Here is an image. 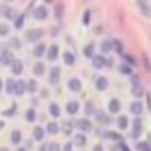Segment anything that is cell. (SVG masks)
Here are the masks:
<instances>
[{"label":"cell","mask_w":151,"mask_h":151,"mask_svg":"<svg viewBox=\"0 0 151 151\" xmlns=\"http://www.w3.org/2000/svg\"><path fill=\"white\" fill-rule=\"evenodd\" d=\"M18 151H25V149H24V147H20V149H18Z\"/></svg>","instance_id":"obj_54"},{"label":"cell","mask_w":151,"mask_h":151,"mask_svg":"<svg viewBox=\"0 0 151 151\" xmlns=\"http://www.w3.org/2000/svg\"><path fill=\"white\" fill-rule=\"evenodd\" d=\"M22 70H24V65H22V61L14 60V61H13V65H11V72H13L14 76H20V74H22Z\"/></svg>","instance_id":"obj_11"},{"label":"cell","mask_w":151,"mask_h":151,"mask_svg":"<svg viewBox=\"0 0 151 151\" xmlns=\"http://www.w3.org/2000/svg\"><path fill=\"white\" fill-rule=\"evenodd\" d=\"M2 86H4V83H2V79H0V90H2Z\"/></svg>","instance_id":"obj_53"},{"label":"cell","mask_w":151,"mask_h":151,"mask_svg":"<svg viewBox=\"0 0 151 151\" xmlns=\"http://www.w3.org/2000/svg\"><path fill=\"white\" fill-rule=\"evenodd\" d=\"M124 60H126V63L131 67V65H135V60H133V56H124Z\"/></svg>","instance_id":"obj_44"},{"label":"cell","mask_w":151,"mask_h":151,"mask_svg":"<svg viewBox=\"0 0 151 151\" xmlns=\"http://www.w3.org/2000/svg\"><path fill=\"white\" fill-rule=\"evenodd\" d=\"M14 20H16V22H14V27H16V29H22V27H24V16H22V14H18Z\"/></svg>","instance_id":"obj_36"},{"label":"cell","mask_w":151,"mask_h":151,"mask_svg":"<svg viewBox=\"0 0 151 151\" xmlns=\"http://www.w3.org/2000/svg\"><path fill=\"white\" fill-rule=\"evenodd\" d=\"M32 16L36 18V20H45V18L49 16V11H47L43 6H40V7H36V9L32 11Z\"/></svg>","instance_id":"obj_3"},{"label":"cell","mask_w":151,"mask_h":151,"mask_svg":"<svg viewBox=\"0 0 151 151\" xmlns=\"http://www.w3.org/2000/svg\"><path fill=\"white\" fill-rule=\"evenodd\" d=\"M9 34V27L6 24H0V36H7Z\"/></svg>","instance_id":"obj_40"},{"label":"cell","mask_w":151,"mask_h":151,"mask_svg":"<svg viewBox=\"0 0 151 151\" xmlns=\"http://www.w3.org/2000/svg\"><path fill=\"white\" fill-rule=\"evenodd\" d=\"M0 11H2V14H4L6 18H9V20H14V18L18 16V14H16V11H14V9H11V7H2Z\"/></svg>","instance_id":"obj_15"},{"label":"cell","mask_w":151,"mask_h":151,"mask_svg":"<svg viewBox=\"0 0 151 151\" xmlns=\"http://www.w3.org/2000/svg\"><path fill=\"white\" fill-rule=\"evenodd\" d=\"M56 18H61L63 16V4H58V6H56Z\"/></svg>","instance_id":"obj_39"},{"label":"cell","mask_w":151,"mask_h":151,"mask_svg":"<svg viewBox=\"0 0 151 151\" xmlns=\"http://www.w3.org/2000/svg\"><path fill=\"white\" fill-rule=\"evenodd\" d=\"M74 144L79 146V147H83V146L86 144V135H76V137H74Z\"/></svg>","instance_id":"obj_23"},{"label":"cell","mask_w":151,"mask_h":151,"mask_svg":"<svg viewBox=\"0 0 151 151\" xmlns=\"http://www.w3.org/2000/svg\"><path fill=\"white\" fill-rule=\"evenodd\" d=\"M43 135H45L43 128H42V126H36V128H34V131H32V137H34V140H43Z\"/></svg>","instance_id":"obj_17"},{"label":"cell","mask_w":151,"mask_h":151,"mask_svg":"<svg viewBox=\"0 0 151 151\" xmlns=\"http://www.w3.org/2000/svg\"><path fill=\"white\" fill-rule=\"evenodd\" d=\"M7 2H11V0H7Z\"/></svg>","instance_id":"obj_56"},{"label":"cell","mask_w":151,"mask_h":151,"mask_svg":"<svg viewBox=\"0 0 151 151\" xmlns=\"http://www.w3.org/2000/svg\"><path fill=\"white\" fill-rule=\"evenodd\" d=\"M108 110H110L111 113H117V111L121 110V103H119L117 99H111V101H110V104H108Z\"/></svg>","instance_id":"obj_19"},{"label":"cell","mask_w":151,"mask_h":151,"mask_svg":"<svg viewBox=\"0 0 151 151\" xmlns=\"http://www.w3.org/2000/svg\"><path fill=\"white\" fill-rule=\"evenodd\" d=\"M49 110H50V115H52V117H60V113H61V110H60V106L56 104V103H52Z\"/></svg>","instance_id":"obj_26"},{"label":"cell","mask_w":151,"mask_h":151,"mask_svg":"<svg viewBox=\"0 0 151 151\" xmlns=\"http://www.w3.org/2000/svg\"><path fill=\"white\" fill-rule=\"evenodd\" d=\"M60 76H61V70L54 67V68L50 70V74H49V83H50V85H58V83H60Z\"/></svg>","instance_id":"obj_4"},{"label":"cell","mask_w":151,"mask_h":151,"mask_svg":"<svg viewBox=\"0 0 151 151\" xmlns=\"http://www.w3.org/2000/svg\"><path fill=\"white\" fill-rule=\"evenodd\" d=\"M128 124H129V122H128V117L121 115V117L117 119V126H119L121 129H126V128H128Z\"/></svg>","instance_id":"obj_28"},{"label":"cell","mask_w":151,"mask_h":151,"mask_svg":"<svg viewBox=\"0 0 151 151\" xmlns=\"http://www.w3.org/2000/svg\"><path fill=\"white\" fill-rule=\"evenodd\" d=\"M25 92H27L25 83L24 81H16V86H14V93H16V96H24Z\"/></svg>","instance_id":"obj_16"},{"label":"cell","mask_w":151,"mask_h":151,"mask_svg":"<svg viewBox=\"0 0 151 151\" xmlns=\"http://www.w3.org/2000/svg\"><path fill=\"white\" fill-rule=\"evenodd\" d=\"M93 49H96V45H93V43H88V45L83 49V54L86 56V58H93Z\"/></svg>","instance_id":"obj_22"},{"label":"cell","mask_w":151,"mask_h":151,"mask_svg":"<svg viewBox=\"0 0 151 151\" xmlns=\"http://www.w3.org/2000/svg\"><path fill=\"white\" fill-rule=\"evenodd\" d=\"M111 49H115L117 52H121V54H122L124 45H122V42H121V40H115V42H111Z\"/></svg>","instance_id":"obj_31"},{"label":"cell","mask_w":151,"mask_h":151,"mask_svg":"<svg viewBox=\"0 0 151 151\" xmlns=\"http://www.w3.org/2000/svg\"><path fill=\"white\" fill-rule=\"evenodd\" d=\"M139 6H140V11H142L144 14H149V7L146 6V2H142V0H139Z\"/></svg>","instance_id":"obj_41"},{"label":"cell","mask_w":151,"mask_h":151,"mask_svg":"<svg viewBox=\"0 0 151 151\" xmlns=\"http://www.w3.org/2000/svg\"><path fill=\"white\" fill-rule=\"evenodd\" d=\"M68 88H70L72 92H79V90H81V81H79L78 78H70V79H68Z\"/></svg>","instance_id":"obj_10"},{"label":"cell","mask_w":151,"mask_h":151,"mask_svg":"<svg viewBox=\"0 0 151 151\" xmlns=\"http://www.w3.org/2000/svg\"><path fill=\"white\" fill-rule=\"evenodd\" d=\"M83 24H85V25L90 24V11H85V13H83Z\"/></svg>","instance_id":"obj_43"},{"label":"cell","mask_w":151,"mask_h":151,"mask_svg":"<svg viewBox=\"0 0 151 151\" xmlns=\"http://www.w3.org/2000/svg\"><path fill=\"white\" fill-rule=\"evenodd\" d=\"M9 45H11L13 49H20V47H22V43H20V40H18V38H11Z\"/></svg>","instance_id":"obj_38"},{"label":"cell","mask_w":151,"mask_h":151,"mask_svg":"<svg viewBox=\"0 0 151 151\" xmlns=\"http://www.w3.org/2000/svg\"><path fill=\"white\" fill-rule=\"evenodd\" d=\"M78 110H79V103H78V101H70V103L67 104V111L70 113V115H74Z\"/></svg>","instance_id":"obj_20"},{"label":"cell","mask_w":151,"mask_h":151,"mask_svg":"<svg viewBox=\"0 0 151 151\" xmlns=\"http://www.w3.org/2000/svg\"><path fill=\"white\" fill-rule=\"evenodd\" d=\"M47 131H49L50 135H56V133L60 131V126H58V122H49V124H47Z\"/></svg>","instance_id":"obj_24"},{"label":"cell","mask_w":151,"mask_h":151,"mask_svg":"<svg viewBox=\"0 0 151 151\" xmlns=\"http://www.w3.org/2000/svg\"><path fill=\"white\" fill-rule=\"evenodd\" d=\"M0 151H9V149L7 147H0Z\"/></svg>","instance_id":"obj_52"},{"label":"cell","mask_w":151,"mask_h":151,"mask_svg":"<svg viewBox=\"0 0 151 151\" xmlns=\"http://www.w3.org/2000/svg\"><path fill=\"white\" fill-rule=\"evenodd\" d=\"M85 113H86V115H92V113H96L93 103H86V104H85Z\"/></svg>","instance_id":"obj_34"},{"label":"cell","mask_w":151,"mask_h":151,"mask_svg":"<svg viewBox=\"0 0 151 151\" xmlns=\"http://www.w3.org/2000/svg\"><path fill=\"white\" fill-rule=\"evenodd\" d=\"M42 36H43V31H42V29H31V31H27V34H25V40L31 42V43H34V42L40 40Z\"/></svg>","instance_id":"obj_1"},{"label":"cell","mask_w":151,"mask_h":151,"mask_svg":"<svg viewBox=\"0 0 151 151\" xmlns=\"http://www.w3.org/2000/svg\"><path fill=\"white\" fill-rule=\"evenodd\" d=\"M0 63H2V61H0Z\"/></svg>","instance_id":"obj_57"},{"label":"cell","mask_w":151,"mask_h":151,"mask_svg":"<svg viewBox=\"0 0 151 151\" xmlns=\"http://www.w3.org/2000/svg\"><path fill=\"white\" fill-rule=\"evenodd\" d=\"M137 149H139V151H151V146H149L147 142H139V144H137Z\"/></svg>","instance_id":"obj_37"},{"label":"cell","mask_w":151,"mask_h":151,"mask_svg":"<svg viewBox=\"0 0 151 151\" xmlns=\"http://www.w3.org/2000/svg\"><path fill=\"white\" fill-rule=\"evenodd\" d=\"M63 151H72V144H65V147H63Z\"/></svg>","instance_id":"obj_49"},{"label":"cell","mask_w":151,"mask_h":151,"mask_svg":"<svg viewBox=\"0 0 151 151\" xmlns=\"http://www.w3.org/2000/svg\"><path fill=\"white\" fill-rule=\"evenodd\" d=\"M40 151H49V144H42L40 146Z\"/></svg>","instance_id":"obj_48"},{"label":"cell","mask_w":151,"mask_h":151,"mask_svg":"<svg viewBox=\"0 0 151 151\" xmlns=\"http://www.w3.org/2000/svg\"><path fill=\"white\" fill-rule=\"evenodd\" d=\"M131 93H133L135 97H142L144 96V86L139 85V83H135L133 86H131Z\"/></svg>","instance_id":"obj_14"},{"label":"cell","mask_w":151,"mask_h":151,"mask_svg":"<svg viewBox=\"0 0 151 151\" xmlns=\"http://www.w3.org/2000/svg\"><path fill=\"white\" fill-rule=\"evenodd\" d=\"M20 140H22V133L20 131H13L11 133V142L13 144H20Z\"/></svg>","instance_id":"obj_30"},{"label":"cell","mask_w":151,"mask_h":151,"mask_svg":"<svg viewBox=\"0 0 151 151\" xmlns=\"http://www.w3.org/2000/svg\"><path fill=\"white\" fill-rule=\"evenodd\" d=\"M119 147H121V149H122V151H131V149H129V147H128V146H126V144H119Z\"/></svg>","instance_id":"obj_47"},{"label":"cell","mask_w":151,"mask_h":151,"mask_svg":"<svg viewBox=\"0 0 151 151\" xmlns=\"http://www.w3.org/2000/svg\"><path fill=\"white\" fill-rule=\"evenodd\" d=\"M93 151H103V147L101 146H96V147H93Z\"/></svg>","instance_id":"obj_50"},{"label":"cell","mask_w":151,"mask_h":151,"mask_svg":"<svg viewBox=\"0 0 151 151\" xmlns=\"http://www.w3.org/2000/svg\"><path fill=\"white\" fill-rule=\"evenodd\" d=\"M140 131H142V119L137 117V119H133V135H131V137L137 139L140 135Z\"/></svg>","instance_id":"obj_9"},{"label":"cell","mask_w":151,"mask_h":151,"mask_svg":"<svg viewBox=\"0 0 151 151\" xmlns=\"http://www.w3.org/2000/svg\"><path fill=\"white\" fill-rule=\"evenodd\" d=\"M72 128H74V124H72L70 121H65V122L61 124V128H60V129L63 131L65 135H70V133H72Z\"/></svg>","instance_id":"obj_21"},{"label":"cell","mask_w":151,"mask_h":151,"mask_svg":"<svg viewBox=\"0 0 151 151\" xmlns=\"http://www.w3.org/2000/svg\"><path fill=\"white\" fill-rule=\"evenodd\" d=\"M119 70H121L122 74H128V76L131 74V67H128V65H121V67H119Z\"/></svg>","instance_id":"obj_42"},{"label":"cell","mask_w":151,"mask_h":151,"mask_svg":"<svg viewBox=\"0 0 151 151\" xmlns=\"http://www.w3.org/2000/svg\"><path fill=\"white\" fill-rule=\"evenodd\" d=\"M0 61H2L4 65H13L14 56L11 54V50H9V49H4V50H2V54H0Z\"/></svg>","instance_id":"obj_2"},{"label":"cell","mask_w":151,"mask_h":151,"mask_svg":"<svg viewBox=\"0 0 151 151\" xmlns=\"http://www.w3.org/2000/svg\"><path fill=\"white\" fill-rule=\"evenodd\" d=\"M96 86H97V90H101V92L106 90V88H108V79H106V78H97V79H96Z\"/></svg>","instance_id":"obj_18"},{"label":"cell","mask_w":151,"mask_h":151,"mask_svg":"<svg viewBox=\"0 0 151 151\" xmlns=\"http://www.w3.org/2000/svg\"><path fill=\"white\" fill-rule=\"evenodd\" d=\"M58 54H60V50H58V45H50V47H49V50H47V56H49V60H50V61H54L56 58H58Z\"/></svg>","instance_id":"obj_13"},{"label":"cell","mask_w":151,"mask_h":151,"mask_svg":"<svg viewBox=\"0 0 151 151\" xmlns=\"http://www.w3.org/2000/svg\"><path fill=\"white\" fill-rule=\"evenodd\" d=\"M25 88H27V92H29V93H34V92H36V88H38V85H36V81H34V79H31V81H27V83H25Z\"/></svg>","instance_id":"obj_27"},{"label":"cell","mask_w":151,"mask_h":151,"mask_svg":"<svg viewBox=\"0 0 151 151\" xmlns=\"http://www.w3.org/2000/svg\"><path fill=\"white\" fill-rule=\"evenodd\" d=\"M96 119H97L99 124H110V122H111V119L108 117V113H104V111H97V110H96Z\"/></svg>","instance_id":"obj_8"},{"label":"cell","mask_w":151,"mask_h":151,"mask_svg":"<svg viewBox=\"0 0 151 151\" xmlns=\"http://www.w3.org/2000/svg\"><path fill=\"white\" fill-rule=\"evenodd\" d=\"M76 126H78L81 131H85V133H88V131H92V122L88 119H79L78 122H76Z\"/></svg>","instance_id":"obj_5"},{"label":"cell","mask_w":151,"mask_h":151,"mask_svg":"<svg viewBox=\"0 0 151 151\" xmlns=\"http://www.w3.org/2000/svg\"><path fill=\"white\" fill-rule=\"evenodd\" d=\"M13 113H16V106H13L11 110H7V111H4V115H13Z\"/></svg>","instance_id":"obj_46"},{"label":"cell","mask_w":151,"mask_h":151,"mask_svg":"<svg viewBox=\"0 0 151 151\" xmlns=\"http://www.w3.org/2000/svg\"><path fill=\"white\" fill-rule=\"evenodd\" d=\"M63 60H65L67 65H74V63H76V56H74L72 52H65V54H63Z\"/></svg>","instance_id":"obj_25"},{"label":"cell","mask_w":151,"mask_h":151,"mask_svg":"<svg viewBox=\"0 0 151 151\" xmlns=\"http://www.w3.org/2000/svg\"><path fill=\"white\" fill-rule=\"evenodd\" d=\"M32 70H34L36 76H43V72H45V65H43V63H36Z\"/></svg>","instance_id":"obj_29"},{"label":"cell","mask_w":151,"mask_h":151,"mask_svg":"<svg viewBox=\"0 0 151 151\" xmlns=\"http://www.w3.org/2000/svg\"><path fill=\"white\" fill-rule=\"evenodd\" d=\"M49 151H60V146L56 144V142H50L49 144Z\"/></svg>","instance_id":"obj_45"},{"label":"cell","mask_w":151,"mask_h":151,"mask_svg":"<svg viewBox=\"0 0 151 151\" xmlns=\"http://www.w3.org/2000/svg\"><path fill=\"white\" fill-rule=\"evenodd\" d=\"M45 50H47V47H45L43 43H38V45H34V49H32V54L36 56V58H42V56L45 54Z\"/></svg>","instance_id":"obj_12"},{"label":"cell","mask_w":151,"mask_h":151,"mask_svg":"<svg viewBox=\"0 0 151 151\" xmlns=\"http://www.w3.org/2000/svg\"><path fill=\"white\" fill-rule=\"evenodd\" d=\"M43 2H45V4H52V2H54V0H43Z\"/></svg>","instance_id":"obj_51"},{"label":"cell","mask_w":151,"mask_h":151,"mask_svg":"<svg viewBox=\"0 0 151 151\" xmlns=\"http://www.w3.org/2000/svg\"><path fill=\"white\" fill-rule=\"evenodd\" d=\"M25 119H27V121H29V122H32V121H34V119H36V111H34V110H32V108H31V110H27V111H25Z\"/></svg>","instance_id":"obj_35"},{"label":"cell","mask_w":151,"mask_h":151,"mask_svg":"<svg viewBox=\"0 0 151 151\" xmlns=\"http://www.w3.org/2000/svg\"><path fill=\"white\" fill-rule=\"evenodd\" d=\"M14 86H16V81H14V79H9V81L6 83V90H7V93H14Z\"/></svg>","instance_id":"obj_33"},{"label":"cell","mask_w":151,"mask_h":151,"mask_svg":"<svg viewBox=\"0 0 151 151\" xmlns=\"http://www.w3.org/2000/svg\"><path fill=\"white\" fill-rule=\"evenodd\" d=\"M110 50H113L111 49V42H108V40L101 42V52H110Z\"/></svg>","instance_id":"obj_32"},{"label":"cell","mask_w":151,"mask_h":151,"mask_svg":"<svg viewBox=\"0 0 151 151\" xmlns=\"http://www.w3.org/2000/svg\"><path fill=\"white\" fill-rule=\"evenodd\" d=\"M129 111H131V113H135V115H140V113L144 111V104L139 103V101H133V103L129 104Z\"/></svg>","instance_id":"obj_7"},{"label":"cell","mask_w":151,"mask_h":151,"mask_svg":"<svg viewBox=\"0 0 151 151\" xmlns=\"http://www.w3.org/2000/svg\"><path fill=\"white\" fill-rule=\"evenodd\" d=\"M2 126H4V122H0V128H2Z\"/></svg>","instance_id":"obj_55"},{"label":"cell","mask_w":151,"mask_h":151,"mask_svg":"<svg viewBox=\"0 0 151 151\" xmlns=\"http://www.w3.org/2000/svg\"><path fill=\"white\" fill-rule=\"evenodd\" d=\"M92 65H93V68H103V67H106V58L104 56H93Z\"/></svg>","instance_id":"obj_6"}]
</instances>
